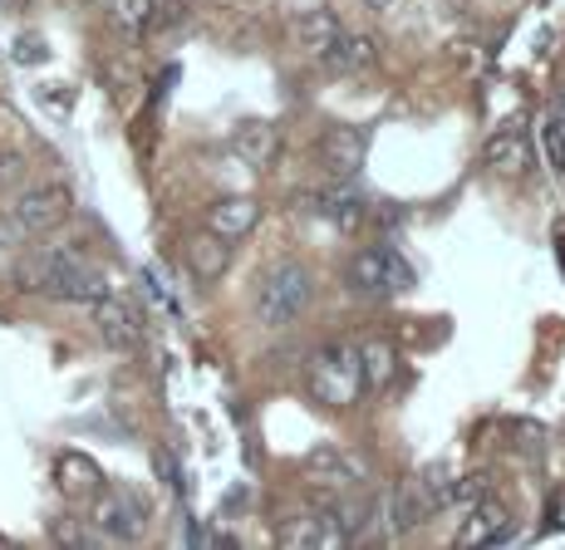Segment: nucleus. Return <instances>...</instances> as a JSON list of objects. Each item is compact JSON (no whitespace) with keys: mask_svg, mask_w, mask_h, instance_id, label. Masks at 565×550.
<instances>
[{"mask_svg":"<svg viewBox=\"0 0 565 550\" xmlns=\"http://www.w3.org/2000/svg\"><path fill=\"white\" fill-rule=\"evenodd\" d=\"M306 388H310V398L315 403H324V408H350L354 398H360V349H350L344 339H330V344H320V349L310 354V364H306Z\"/></svg>","mask_w":565,"mask_h":550,"instance_id":"f257e3e1","label":"nucleus"},{"mask_svg":"<svg viewBox=\"0 0 565 550\" xmlns=\"http://www.w3.org/2000/svg\"><path fill=\"white\" fill-rule=\"evenodd\" d=\"M413 285V266L398 246L379 241V246H364L360 256L350 261V290L364 300H388V295H404Z\"/></svg>","mask_w":565,"mask_h":550,"instance_id":"f03ea898","label":"nucleus"},{"mask_svg":"<svg viewBox=\"0 0 565 550\" xmlns=\"http://www.w3.org/2000/svg\"><path fill=\"white\" fill-rule=\"evenodd\" d=\"M310 290L315 280L300 261H286L276 266L266 280H260V300H256V315L266 330H286L290 320H300V310L310 305Z\"/></svg>","mask_w":565,"mask_h":550,"instance_id":"7ed1b4c3","label":"nucleus"},{"mask_svg":"<svg viewBox=\"0 0 565 550\" xmlns=\"http://www.w3.org/2000/svg\"><path fill=\"white\" fill-rule=\"evenodd\" d=\"M94 526L114 541H138L148 531V502L128 487H99L94 492Z\"/></svg>","mask_w":565,"mask_h":550,"instance_id":"20e7f679","label":"nucleus"},{"mask_svg":"<svg viewBox=\"0 0 565 550\" xmlns=\"http://www.w3.org/2000/svg\"><path fill=\"white\" fill-rule=\"evenodd\" d=\"M443 472H423V477H404L394 487V496H388V516H394V531L404 536L413 531V526H423L428 516H438V492H443Z\"/></svg>","mask_w":565,"mask_h":550,"instance_id":"39448f33","label":"nucleus"},{"mask_svg":"<svg viewBox=\"0 0 565 550\" xmlns=\"http://www.w3.org/2000/svg\"><path fill=\"white\" fill-rule=\"evenodd\" d=\"M369 158V128L360 123H330L320 133V168L334 182H354Z\"/></svg>","mask_w":565,"mask_h":550,"instance_id":"423d86ee","label":"nucleus"},{"mask_svg":"<svg viewBox=\"0 0 565 550\" xmlns=\"http://www.w3.org/2000/svg\"><path fill=\"white\" fill-rule=\"evenodd\" d=\"M306 482L315 492H360L364 482V462L354 457L350 447H334V442H324V447H315L306 457Z\"/></svg>","mask_w":565,"mask_h":550,"instance_id":"0eeeda50","label":"nucleus"},{"mask_svg":"<svg viewBox=\"0 0 565 550\" xmlns=\"http://www.w3.org/2000/svg\"><path fill=\"white\" fill-rule=\"evenodd\" d=\"M70 212H74V192L60 187V182H50V187H30L25 197L10 207V217L25 226L30 236H45V231H54V226L70 217Z\"/></svg>","mask_w":565,"mask_h":550,"instance_id":"6e6552de","label":"nucleus"},{"mask_svg":"<svg viewBox=\"0 0 565 550\" xmlns=\"http://www.w3.org/2000/svg\"><path fill=\"white\" fill-rule=\"evenodd\" d=\"M458 541L462 546H502V541H512V506H507L502 496L487 492L482 502L462 516Z\"/></svg>","mask_w":565,"mask_h":550,"instance_id":"1a4fd4ad","label":"nucleus"},{"mask_svg":"<svg viewBox=\"0 0 565 550\" xmlns=\"http://www.w3.org/2000/svg\"><path fill=\"white\" fill-rule=\"evenodd\" d=\"M276 546H286V550H340L344 536L324 511H296L276 526Z\"/></svg>","mask_w":565,"mask_h":550,"instance_id":"9d476101","label":"nucleus"},{"mask_svg":"<svg viewBox=\"0 0 565 550\" xmlns=\"http://www.w3.org/2000/svg\"><path fill=\"white\" fill-rule=\"evenodd\" d=\"M296 207L306 212V217H320V222L340 226V231H354V226L364 222V202L354 197L344 182H334V187H324V192H300Z\"/></svg>","mask_w":565,"mask_h":550,"instance_id":"9b49d317","label":"nucleus"},{"mask_svg":"<svg viewBox=\"0 0 565 550\" xmlns=\"http://www.w3.org/2000/svg\"><path fill=\"white\" fill-rule=\"evenodd\" d=\"M94 325H99V334L114 344V349H138V344H143V320H138V310L118 295L94 300Z\"/></svg>","mask_w":565,"mask_h":550,"instance_id":"f8f14e48","label":"nucleus"},{"mask_svg":"<svg viewBox=\"0 0 565 550\" xmlns=\"http://www.w3.org/2000/svg\"><path fill=\"white\" fill-rule=\"evenodd\" d=\"M531 163H536V148H531L526 128L507 123L497 128L492 138H487V168L502 172V177H521V172H531Z\"/></svg>","mask_w":565,"mask_h":550,"instance_id":"ddd939ff","label":"nucleus"},{"mask_svg":"<svg viewBox=\"0 0 565 550\" xmlns=\"http://www.w3.org/2000/svg\"><path fill=\"white\" fill-rule=\"evenodd\" d=\"M260 222V202L246 197V192H236V197H216L212 207H206V231H216L222 241H242V236H252Z\"/></svg>","mask_w":565,"mask_h":550,"instance_id":"4468645a","label":"nucleus"},{"mask_svg":"<svg viewBox=\"0 0 565 550\" xmlns=\"http://www.w3.org/2000/svg\"><path fill=\"white\" fill-rule=\"evenodd\" d=\"M276 148H280V133H276L270 118H246V123H236L232 153L242 158L246 168H270L276 163Z\"/></svg>","mask_w":565,"mask_h":550,"instance_id":"2eb2a0df","label":"nucleus"},{"mask_svg":"<svg viewBox=\"0 0 565 550\" xmlns=\"http://www.w3.org/2000/svg\"><path fill=\"white\" fill-rule=\"evenodd\" d=\"M374 60H379V45L369 35H360V30H340L334 45L320 55V64L330 74H364V69H374Z\"/></svg>","mask_w":565,"mask_h":550,"instance_id":"dca6fc26","label":"nucleus"},{"mask_svg":"<svg viewBox=\"0 0 565 550\" xmlns=\"http://www.w3.org/2000/svg\"><path fill=\"white\" fill-rule=\"evenodd\" d=\"M54 482H60L64 496H94L104 487V472L94 457H84V452H60V462H54Z\"/></svg>","mask_w":565,"mask_h":550,"instance_id":"f3484780","label":"nucleus"},{"mask_svg":"<svg viewBox=\"0 0 565 550\" xmlns=\"http://www.w3.org/2000/svg\"><path fill=\"white\" fill-rule=\"evenodd\" d=\"M340 15H334L330 6H315V10H306L300 15V25H296V40H300V50H306L310 60H320L324 50L334 45V35H340Z\"/></svg>","mask_w":565,"mask_h":550,"instance_id":"a211bd4d","label":"nucleus"},{"mask_svg":"<svg viewBox=\"0 0 565 550\" xmlns=\"http://www.w3.org/2000/svg\"><path fill=\"white\" fill-rule=\"evenodd\" d=\"M188 266L198 280H222V271L232 266V241H222L216 231H202L198 241L188 246Z\"/></svg>","mask_w":565,"mask_h":550,"instance_id":"6ab92c4d","label":"nucleus"},{"mask_svg":"<svg viewBox=\"0 0 565 550\" xmlns=\"http://www.w3.org/2000/svg\"><path fill=\"white\" fill-rule=\"evenodd\" d=\"M324 516L340 526L344 541H354V536H360L364 526L374 521V506H369L364 496H354V492H330V506H324Z\"/></svg>","mask_w":565,"mask_h":550,"instance_id":"aec40b11","label":"nucleus"},{"mask_svg":"<svg viewBox=\"0 0 565 550\" xmlns=\"http://www.w3.org/2000/svg\"><path fill=\"white\" fill-rule=\"evenodd\" d=\"M487 496V472H467V477H452V482H443V492H438V511H448V516H462L472 511L477 502Z\"/></svg>","mask_w":565,"mask_h":550,"instance_id":"412c9836","label":"nucleus"},{"mask_svg":"<svg viewBox=\"0 0 565 550\" xmlns=\"http://www.w3.org/2000/svg\"><path fill=\"white\" fill-rule=\"evenodd\" d=\"M394 374H398V354H394V344L369 339L364 349H360V379H364L369 388H388V384H394Z\"/></svg>","mask_w":565,"mask_h":550,"instance_id":"4be33fe9","label":"nucleus"},{"mask_svg":"<svg viewBox=\"0 0 565 550\" xmlns=\"http://www.w3.org/2000/svg\"><path fill=\"white\" fill-rule=\"evenodd\" d=\"M108 20L124 35H143V25L153 20V0H108Z\"/></svg>","mask_w":565,"mask_h":550,"instance_id":"5701e85b","label":"nucleus"},{"mask_svg":"<svg viewBox=\"0 0 565 550\" xmlns=\"http://www.w3.org/2000/svg\"><path fill=\"white\" fill-rule=\"evenodd\" d=\"M541 143H546L551 172H556V177H565V123H561V118H551V123L541 128Z\"/></svg>","mask_w":565,"mask_h":550,"instance_id":"b1692460","label":"nucleus"},{"mask_svg":"<svg viewBox=\"0 0 565 550\" xmlns=\"http://www.w3.org/2000/svg\"><path fill=\"white\" fill-rule=\"evenodd\" d=\"M50 541H54V546H94L99 536L84 531L79 521H60V526H50Z\"/></svg>","mask_w":565,"mask_h":550,"instance_id":"393cba45","label":"nucleus"},{"mask_svg":"<svg viewBox=\"0 0 565 550\" xmlns=\"http://www.w3.org/2000/svg\"><path fill=\"white\" fill-rule=\"evenodd\" d=\"M20 241H30V231L6 212V217H0V251H6V246H20Z\"/></svg>","mask_w":565,"mask_h":550,"instance_id":"a878e982","label":"nucleus"},{"mask_svg":"<svg viewBox=\"0 0 565 550\" xmlns=\"http://www.w3.org/2000/svg\"><path fill=\"white\" fill-rule=\"evenodd\" d=\"M25 172V163H20V153H10V148H0V187H10V182Z\"/></svg>","mask_w":565,"mask_h":550,"instance_id":"bb28decb","label":"nucleus"},{"mask_svg":"<svg viewBox=\"0 0 565 550\" xmlns=\"http://www.w3.org/2000/svg\"><path fill=\"white\" fill-rule=\"evenodd\" d=\"M546 511H551V531H565V492H551V506H546Z\"/></svg>","mask_w":565,"mask_h":550,"instance_id":"cd10ccee","label":"nucleus"},{"mask_svg":"<svg viewBox=\"0 0 565 550\" xmlns=\"http://www.w3.org/2000/svg\"><path fill=\"white\" fill-rule=\"evenodd\" d=\"M516 438H521V447H536L541 452V438H546V428H531V423H516Z\"/></svg>","mask_w":565,"mask_h":550,"instance_id":"c85d7f7f","label":"nucleus"},{"mask_svg":"<svg viewBox=\"0 0 565 550\" xmlns=\"http://www.w3.org/2000/svg\"><path fill=\"white\" fill-rule=\"evenodd\" d=\"M15 60H25V64H40V60H45V50H40V40H20Z\"/></svg>","mask_w":565,"mask_h":550,"instance_id":"c756f323","label":"nucleus"},{"mask_svg":"<svg viewBox=\"0 0 565 550\" xmlns=\"http://www.w3.org/2000/svg\"><path fill=\"white\" fill-rule=\"evenodd\" d=\"M369 10H374V15H394V10H404L408 0H364Z\"/></svg>","mask_w":565,"mask_h":550,"instance_id":"7c9ffc66","label":"nucleus"},{"mask_svg":"<svg viewBox=\"0 0 565 550\" xmlns=\"http://www.w3.org/2000/svg\"><path fill=\"white\" fill-rule=\"evenodd\" d=\"M0 10H25V0H0Z\"/></svg>","mask_w":565,"mask_h":550,"instance_id":"2f4dec72","label":"nucleus"},{"mask_svg":"<svg viewBox=\"0 0 565 550\" xmlns=\"http://www.w3.org/2000/svg\"><path fill=\"white\" fill-rule=\"evenodd\" d=\"M561 256H565V231H561Z\"/></svg>","mask_w":565,"mask_h":550,"instance_id":"473e14b6","label":"nucleus"}]
</instances>
